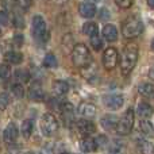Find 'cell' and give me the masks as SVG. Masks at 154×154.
<instances>
[{"label":"cell","mask_w":154,"mask_h":154,"mask_svg":"<svg viewBox=\"0 0 154 154\" xmlns=\"http://www.w3.org/2000/svg\"><path fill=\"white\" fill-rule=\"evenodd\" d=\"M100 125H101V127H103L104 130L111 131V130H114V128H116L118 118L115 116V115H111V114L104 115V116L100 119Z\"/></svg>","instance_id":"obj_15"},{"label":"cell","mask_w":154,"mask_h":154,"mask_svg":"<svg viewBox=\"0 0 154 154\" xmlns=\"http://www.w3.org/2000/svg\"><path fill=\"white\" fill-rule=\"evenodd\" d=\"M51 89L56 96H64L69 91V84L66 81H62V80H56V81H53Z\"/></svg>","instance_id":"obj_16"},{"label":"cell","mask_w":154,"mask_h":154,"mask_svg":"<svg viewBox=\"0 0 154 154\" xmlns=\"http://www.w3.org/2000/svg\"><path fill=\"white\" fill-rule=\"evenodd\" d=\"M91 46L95 49L96 51H100L103 49V41L99 37H92L91 38Z\"/></svg>","instance_id":"obj_30"},{"label":"cell","mask_w":154,"mask_h":154,"mask_svg":"<svg viewBox=\"0 0 154 154\" xmlns=\"http://www.w3.org/2000/svg\"><path fill=\"white\" fill-rule=\"evenodd\" d=\"M14 45L15 46H22L23 45V35H20V34H16L15 37H14Z\"/></svg>","instance_id":"obj_37"},{"label":"cell","mask_w":154,"mask_h":154,"mask_svg":"<svg viewBox=\"0 0 154 154\" xmlns=\"http://www.w3.org/2000/svg\"><path fill=\"white\" fill-rule=\"evenodd\" d=\"M8 23V15L4 11H0V24H7Z\"/></svg>","instance_id":"obj_38"},{"label":"cell","mask_w":154,"mask_h":154,"mask_svg":"<svg viewBox=\"0 0 154 154\" xmlns=\"http://www.w3.org/2000/svg\"><path fill=\"white\" fill-rule=\"evenodd\" d=\"M14 24L16 27H22L23 26V20H22V16H16V19H14Z\"/></svg>","instance_id":"obj_39"},{"label":"cell","mask_w":154,"mask_h":154,"mask_svg":"<svg viewBox=\"0 0 154 154\" xmlns=\"http://www.w3.org/2000/svg\"><path fill=\"white\" fill-rule=\"evenodd\" d=\"M16 4H18V7H20L22 10L27 11L30 7H31L32 0H16Z\"/></svg>","instance_id":"obj_33"},{"label":"cell","mask_w":154,"mask_h":154,"mask_svg":"<svg viewBox=\"0 0 154 154\" xmlns=\"http://www.w3.org/2000/svg\"><path fill=\"white\" fill-rule=\"evenodd\" d=\"M72 61L75 64V66L77 68H84L92 62L89 49L84 43H77V45H75V48L72 50Z\"/></svg>","instance_id":"obj_2"},{"label":"cell","mask_w":154,"mask_h":154,"mask_svg":"<svg viewBox=\"0 0 154 154\" xmlns=\"http://www.w3.org/2000/svg\"><path fill=\"white\" fill-rule=\"evenodd\" d=\"M54 147H56V145H54L53 142H49V143L43 145V147L41 149L39 154H54V153H56Z\"/></svg>","instance_id":"obj_32"},{"label":"cell","mask_w":154,"mask_h":154,"mask_svg":"<svg viewBox=\"0 0 154 154\" xmlns=\"http://www.w3.org/2000/svg\"><path fill=\"white\" fill-rule=\"evenodd\" d=\"M122 149H123V145L119 141H114L109 145V153L111 154H119L122 152Z\"/></svg>","instance_id":"obj_31"},{"label":"cell","mask_w":154,"mask_h":154,"mask_svg":"<svg viewBox=\"0 0 154 154\" xmlns=\"http://www.w3.org/2000/svg\"><path fill=\"white\" fill-rule=\"evenodd\" d=\"M20 133L23 135V138H30L31 137V133H32V122L30 119H26L23 120L22 123V127H20Z\"/></svg>","instance_id":"obj_22"},{"label":"cell","mask_w":154,"mask_h":154,"mask_svg":"<svg viewBox=\"0 0 154 154\" xmlns=\"http://www.w3.org/2000/svg\"><path fill=\"white\" fill-rule=\"evenodd\" d=\"M32 34L39 42H48L49 41L50 34H49L48 27H46V23L42 16L37 15L32 18Z\"/></svg>","instance_id":"obj_5"},{"label":"cell","mask_w":154,"mask_h":154,"mask_svg":"<svg viewBox=\"0 0 154 154\" xmlns=\"http://www.w3.org/2000/svg\"><path fill=\"white\" fill-rule=\"evenodd\" d=\"M60 154H70V153H65V152H64V153H60Z\"/></svg>","instance_id":"obj_44"},{"label":"cell","mask_w":154,"mask_h":154,"mask_svg":"<svg viewBox=\"0 0 154 154\" xmlns=\"http://www.w3.org/2000/svg\"><path fill=\"white\" fill-rule=\"evenodd\" d=\"M0 35H2V30H0Z\"/></svg>","instance_id":"obj_45"},{"label":"cell","mask_w":154,"mask_h":154,"mask_svg":"<svg viewBox=\"0 0 154 154\" xmlns=\"http://www.w3.org/2000/svg\"><path fill=\"white\" fill-rule=\"evenodd\" d=\"M51 2L54 3V4H58V5H62V4H65V3L68 2V0H51Z\"/></svg>","instance_id":"obj_40"},{"label":"cell","mask_w":154,"mask_h":154,"mask_svg":"<svg viewBox=\"0 0 154 154\" xmlns=\"http://www.w3.org/2000/svg\"><path fill=\"white\" fill-rule=\"evenodd\" d=\"M39 126H41V131H42L43 135L46 137H50L58 130V122H57L56 116L49 112L42 115L41 118V122H39Z\"/></svg>","instance_id":"obj_6"},{"label":"cell","mask_w":154,"mask_h":154,"mask_svg":"<svg viewBox=\"0 0 154 154\" xmlns=\"http://www.w3.org/2000/svg\"><path fill=\"white\" fill-rule=\"evenodd\" d=\"M101 34H103L104 41L107 42H115L118 39V30L114 24H106L101 30Z\"/></svg>","instance_id":"obj_14"},{"label":"cell","mask_w":154,"mask_h":154,"mask_svg":"<svg viewBox=\"0 0 154 154\" xmlns=\"http://www.w3.org/2000/svg\"><path fill=\"white\" fill-rule=\"evenodd\" d=\"M77 114L80 116H84V118H93L96 115V106L89 101H82V103L79 104L77 107Z\"/></svg>","instance_id":"obj_9"},{"label":"cell","mask_w":154,"mask_h":154,"mask_svg":"<svg viewBox=\"0 0 154 154\" xmlns=\"http://www.w3.org/2000/svg\"><path fill=\"white\" fill-rule=\"evenodd\" d=\"M79 12H80V15L84 16V18H93V16L96 15V5L89 2L80 3Z\"/></svg>","instance_id":"obj_13"},{"label":"cell","mask_w":154,"mask_h":154,"mask_svg":"<svg viewBox=\"0 0 154 154\" xmlns=\"http://www.w3.org/2000/svg\"><path fill=\"white\" fill-rule=\"evenodd\" d=\"M11 92H12V95L16 99H22L24 96V88H23V85L18 82V84H14L11 87Z\"/></svg>","instance_id":"obj_25"},{"label":"cell","mask_w":154,"mask_h":154,"mask_svg":"<svg viewBox=\"0 0 154 154\" xmlns=\"http://www.w3.org/2000/svg\"><path fill=\"white\" fill-rule=\"evenodd\" d=\"M23 154H34V153H31V152H26V153H23Z\"/></svg>","instance_id":"obj_43"},{"label":"cell","mask_w":154,"mask_h":154,"mask_svg":"<svg viewBox=\"0 0 154 154\" xmlns=\"http://www.w3.org/2000/svg\"><path fill=\"white\" fill-rule=\"evenodd\" d=\"M80 149L84 153H93L97 150V146H96L95 138H91V137H87L84 138L81 142H80Z\"/></svg>","instance_id":"obj_17"},{"label":"cell","mask_w":154,"mask_h":154,"mask_svg":"<svg viewBox=\"0 0 154 154\" xmlns=\"http://www.w3.org/2000/svg\"><path fill=\"white\" fill-rule=\"evenodd\" d=\"M139 152L141 154H153V143L149 141H139L138 142Z\"/></svg>","instance_id":"obj_24"},{"label":"cell","mask_w":154,"mask_h":154,"mask_svg":"<svg viewBox=\"0 0 154 154\" xmlns=\"http://www.w3.org/2000/svg\"><path fill=\"white\" fill-rule=\"evenodd\" d=\"M138 92H139V95L143 96V97H152L154 88L150 82H141V84L138 85Z\"/></svg>","instance_id":"obj_21"},{"label":"cell","mask_w":154,"mask_h":154,"mask_svg":"<svg viewBox=\"0 0 154 154\" xmlns=\"http://www.w3.org/2000/svg\"><path fill=\"white\" fill-rule=\"evenodd\" d=\"M139 131H141L142 134H145V135H150V134L153 133L152 122H149L147 119H142L141 122H139Z\"/></svg>","instance_id":"obj_23"},{"label":"cell","mask_w":154,"mask_h":154,"mask_svg":"<svg viewBox=\"0 0 154 154\" xmlns=\"http://www.w3.org/2000/svg\"><path fill=\"white\" fill-rule=\"evenodd\" d=\"M29 97L31 99L32 101H41L45 99V92H43V88L39 82H34V84L30 85Z\"/></svg>","instance_id":"obj_11"},{"label":"cell","mask_w":154,"mask_h":154,"mask_svg":"<svg viewBox=\"0 0 154 154\" xmlns=\"http://www.w3.org/2000/svg\"><path fill=\"white\" fill-rule=\"evenodd\" d=\"M153 109H152V106L147 103H141L138 106V108H137V114H138V116H141L142 119H147V118L152 115Z\"/></svg>","instance_id":"obj_20"},{"label":"cell","mask_w":154,"mask_h":154,"mask_svg":"<svg viewBox=\"0 0 154 154\" xmlns=\"http://www.w3.org/2000/svg\"><path fill=\"white\" fill-rule=\"evenodd\" d=\"M8 106H10V96L5 92L0 93V111H4Z\"/></svg>","instance_id":"obj_28"},{"label":"cell","mask_w":154,"mask_h":154,"mask_svg":"<svg viewBox=\"0 0 154 154\" xmlns=\"http://www.w3.org/2000/svg\"><path fill=\"white\" fill-rule=\"evenodd\" d=\"M138 61V46L134 43H128L125 46L120 56V70L123 75H128Z\"/></svg>","instance_id":"obj_1"},{"label":"cell","mask_w":154,"mask_h":154,"mask_svg":"<svg viewBox=\"0 0 154 154\" xmlns=\"http://www.w3.org/2000/svg\"><path fill=\"white\" fill-rule=\"evenodd\" d=\"M10 76H11V68L8 65L0 64V79L7 80L10 79Z\"/></svg>","instance_id":"obj_29"},{"label":"cell","mask_w":154,"mask_h":154,"mask_svg":"<svg viewBox=\"0 0 154 154\" xmlns=\"http://www.w3.org/2000/svg\"><path fill=\"white\" fill-rule=\"evenodd\" d=\"M147 4H149L150 8H153L154 7V0H147Z\"/></svg>","instance_id":"obj_41"},{"label":"cell","mask_w":154,"mask_h":154,"mask_svg":"<svg viewBox=\"0 0 154 154\" xmlns=\"http://www.w3.org/2000/svg\"><path fill=\"white\" fill-rule=\"evenodd\" d=\"M96 2H99V0H89V3H92V4H95Z\"/></svg>","instance_id":"obj_42"},{"label":"cell","mask_w":154,"mask_h":154,"mask_svg":"<svg viewBox=\"0 0 154 154\" xmlns=\"http://www.w3.org/2000/svg\"><path fill=\"white\" fill-rule=\"evenodd\" d=\"M95 142H96V146L97 147L106 146L107 145V137L106 135H99L97 138H95Z\"/></svg>","instance_id":"obj_35"},{"label":"cell","mask_w":154,"mask_h":154,"mask_svg":"<svg viewBox=\"0 0 154 154\" xmlns=\"http://www.w3.org/2000/svg\"><path fill=\"white\" fill-rule=\"evenodd\" d=\"M115 3L120 8H130L133 5V0H115Z\"/></svg>","instance_id":"obj_34"},{"label":"cell","mask_w":154,"mask_h":154,"mask_svg":"<svg viewBox=\"0 0 154 154\" xmlns=\"http://www.w3.org/2000/svg\"><path fill=\"white\" fill-rule=\"evenodd\" d=\"M19 135V130L15 123H8V126L3 131V139L5 143H14Z\"/></svg>","instance_id":"obj_10"},{"label":"cell","mask_w":154,"mask_h":154,"mask_svg":"<svg viewBox=\"0 0 154 154\" xmlns=\"http://www.w3.org/2000/svg\"><path fill=\"white\" fill-rule=\"evenodd\" d=\"M82 32L85 35H88L89 38L92 37H97V32H99V27L95 22H87V23L82 26Z\"/></svg>","instance_id":"obj_19"},{"label":"cell","mask_w":154,"mask_h":154,"mask_svg":"<svg viewBox=\"0 0 154 154\" xmlns=\"http://www.w3.org/2000/svg\"><path fill=\"white\" fill-rule=\"evenodd\" d=\"M99 16H100L101 20H108V19H109V12H108V10H107V8H101V11H100V14H99Z\"/></svg>","instance_id":"obj_36"},{"label":"cell","mask_w":154,"mask_h":154,"mask_svg":"<svg viewBox=\"0 0 154 154\" xmlns=\"http://www.w3.org/2000/svg\"><path fill=\"white\" fill-rule=\"evenodd\" d=\"M77 130H79L80 134H82V135H91V134H93L96 131V127L95 125H93L91 120L88 119H80L79 122H77Z\"/></svg>","instance_id":"obj_12"},{"label":"cell","mask_w":154,"mask_h":154,"mask_svg":"<svg viewBox=\"0 0 154 154\" xmlns=\"http://www.w3.org/2000/svg\"><path fill=\"white\" fill-rule=\"evenodd\" d=\"M103 101H104V106H106L108 109L116 111V109H119L120 107L123 106V103H125V99H123L122 95L114 93V95H107V96H104Z\"/></svg>","instance_id":"obj_8"},{"label":"cell","mask_w":154,"mask_h":154,"mask_svg":"<svg viewBox=\"0 0 154 154\" xmlns=\"http://www.w3.org/2000/svg\"><path fill=\"white\" fill-rule=\"evenodd\" d=\"M122 32H123V37H126L127 39L137 38L138 35H141L143 32V23L137 18H130L123 23Z\"/></svg>","instance_id":"obj_3"},{"label":"cell","mask_w":154,"mask_h":154,"mask_svg":"<svg viewBox=\"0 0 154 154\" xmlns=\"http://www.w3.org/2000/svg\"><path fill=\"white\" fill-rule=\"evenodd\" d=\"M133 127H134V109L128 108L127 111L125 112V115L118 120L116 133L119 134V135H127V134L131 133Z\"/></svg>","instance_id":"obj_4"},{"label":"cell","mask_w":154,"mask_h":154,"mask_svg":"<svg viewBox=\"0 0 154 154\" xmlns=\"http://www.w3.org/2000/svg\"><path fill=\"white\" fill-rule=\"evenodd\" d=\"M4 58L7 62L12 65H19L22 61H23V56H22L19 51H15V50H11V51H7L4 54Z\"/></svg>","instance_id":"obj_18"},{"label":"cell","mask_w":154,"mask_h":154,"mask_svg":"<svg viewBox=\"0 0 154 154\" xmlns=\"http://www.w3.org/2000/svg\"><path fill=\"white\" fill-rule=\"evenodd\" d=\"M43 65H45L46 68H56L57 65H58L56 56H54V54H48V56L43 58Z\"/></svg>","instance_id":"obj_26"},{"label":"cell","mask_w":154,"mask_h":154,"mask_svg":"<svg viewBox=\"0 0 154 154\" xmlns=\"http://www.w3.org/2000/svg\"><path fill=\"white\" fill-rule=\"evenodd\" d=\"M118 61H119V56H118L116 49L114 48L106 49V51L103 53V66L107 70H112L118 65Z\"/></svg>","instance_id":"obj_7"},{"label":"cell","mask_w":154,"mask_h":154,"mask_svg":"<svg viewBox=\"0 0 154 154\" xmlns=\"http://www.w3.org/2000/svg\"><path fill=\"white\" fill-rule=\"evenodd\" d=\"M15 79L19 82H29L30 81V73L27 70H16L15 72Z\"/></svg>","instance_id":"obj_27"}]
</instances>
